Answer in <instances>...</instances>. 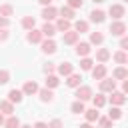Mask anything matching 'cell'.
Returning a JSON list of instances; mask_svg holds the SVG:
<instances>
[{
    "instance_id": "obj_25",
    "label": "cell",
    "mask_w": 128,
    "mask_h": 128,
    "mask_svg": "<svg viewBox=\"0 0 128 128\" xmlns=\"http://www.w3.org/2000/svg\"><path fill=\"white\" fill-rule=\"evenodd\" d=\"M92 40H94V42H100V40H102V36H100V34H94V36H92Z\"/></svg>"
},
{
    "instance_id": "obj_26",
    "label": "cell",
    "mask_w": 128,
    "mask_h": 128,
    "mask_svg": "<svg viewBox=\"0 0 128 128\" xmlns=\"http://www.w3.org/2000/svg\"><path fill=\"white\" fill-rule=\"evenodd\" d=\"M114 102H118V104H120V102H122V96H120V94H114Z\"/></svg>"
},
{
    "instance_id": "obj_34",
    "label": "cell",
    "mask_w": 128,
    "mask_h": 128,
    "mask_svg": "<svg viewBox=\"0 0 128 128\" xmlns=\"http://www.w3.org/2000/svg\"><path fill=\"white\" fill-rule=\"evenodd\" d=\"M0 124H2V116H0Z\"/></svg>"
},
{
    "instance_id": "obj_27",
    "label": "cell",
    "mask_w": 128,
    "mask_h": 128,
    "mask_svg": "<svg viewBox=\"0 0 128 128\" xmlns=\"http://www.w3.org/2000/svg\"><path fill=\"white\" fill-rule=\"evenodd\" d=\"M70 4H72V6H80V4H82V0H70Z\"/></svg>"
},
{
    "instance_id": "obj_12",
    "label": "cell",
    "mask_w": 128,
    "mask_h": 128,
    "mask_svg": "<svg viewBox=\"0 0 128 128\" xmlns=\"http://www.w3.org/2000/svg\"><path fill=\"white\" fill-rule=\"evenodd\" d=\"M60 72H62V74H68V72H70V66H68V64H62V66H60Z\"/></svg>"
},
{
    "instance_id": "obj_1",
    "label": "cell",
    "mask_w": 128,
    "mask_h": 128,
    "mask_svg": "<svg viewBox=\"0 0 128 128\" xmlns=\"http://www.w3.org/2000/svg\"><path fill=\"white\" fill-rule=\"evenodd\" d=\"M78 98H80V100H86V98H90V90H88V88H82V90H78Z\"/></svg>"
},
{
    "instance_id": "obj_28",
    "label": "cell",
    "mask_w": 128,
    "mask_h": 128,
    "mask_svg": "<svg viewBox=\"0 0 128 128\" xmlns=\"http://www.w3.org/2000/svg\"><path fill=\"white\" fill-rule=\"evenodd\" d=\"M82 68H90V60H84L82 62Z\"/></svg>"
},
{
    "instance_id": "obj_29",
    "label": "cell",
    "mask_w": 128,
    "mask_h": 128,
    "mask_svg": "<svg viewBox=\"0 0 128 128\" xmlns=\"http://www.w3.org/2000/svg\"><path fill=\"white\" fill-rule=\"evenodd\" d=\"M34 128H46V124H42V122H38V124H36Z\"/></svg>"
},
{
    "instance_id": "obj_2",
    "label": "cell",
    "mask_w": 128,
    "mask_h": 128,
    "mask_svg": "<svg viewBox=\"0 0 128 128\" xmlns=\"http://www.w3.org/2000/svg\"><path fill=\"white\" fill-rule=\"evenodd\" d=\"M10 100H12V102H14V100H16V102H20V100H22V92L12 90V92H10Z\"/></svg>"
},
{
    "instance_id": "obj_7",
    "label": "cell",
    "mask_w": 128,
    "mask_h": 128,
    "mask_svg": "<svg viewBox=\"0 0 128 128\" xmlns=\"http://www.w3.org/2000/svg\"><path fill=\"white\" fill-rule=\"evenodd\" d=\"M110 14H116V18H118V16L122 14V8H120V6H114V8H110Z\"/></svg>"
},
{
    "instance_id": "obj_11",
    "label": "cell",
    "mask_w": 128,
    "mask_h": 128,
    "mask_svg": "<svg viewBox=\"0 0 128 128\" xmlns=\"http://www.w3.org/2000/svg\"><path fill=\"white\" fill-rule=\"evenodd\" d=\"M72 110H74V112H84V106H82V104H78V102H76V104H74V106H72Z\"/></svg>"
},
{
    "instance_id": "obj_36",
    "label": "cell",
    "mask_w": 128,
    "mask_h": 128,
    "mask_svg": "<svg viewBox=\"0 0 128 128\" xmlns=\"http://www.w3.org/2000/svg\"><path fill=\"white\" fill-rule=\"evenodd\" d=\"M24 128H28V126H24Z\"/></svg>"
},
{
    "instance_id": "obj_5",
    "label": "cell",
    "mask_w": 128,
    "mask_h": 128,
    "mask_svg": "<svg viewBox=\"0 0 128 128\" xmlns=\"http://www.w3.org/2000/svg\"><path fill=\"white\" fill-rule=\"evenodd\" d=\"M76 52H78V54H86V52H88V44H78Z\"/></svg>"
},
{
    "instance_id": "obj_33",
    "label": "cell",
    "mask_w": 128,
    "mask_h": 128,
    "mask_svg": "<svg viewBox=\"0 0 128 128\" xmlns=\"http://www.w3.org/2000/svg\"><path fill=\"white\" fill-rule=\"evenodd\" d=\"M124 88H126V90H128V82H126V84H124Z\"/></svg>"
},
{
    "instance_id": "obj_35",
    "label": "cell",
    "mask_w": 128,
    "mask_h": 128,
    "mask_svg": "<svg viewBox=\"0 0 128 128\" xmlns=\"http://www.w3.org/2000/svg\"><path fill=\"white\" fill-rule=\"evenodd\" d=\"M96 2H102V0H96Z\"/></svg>"
},
{
    "instance_id": "obj_6",
    "label": "cell",
    "mask_w": 128,
    "mask_h": 128,
    "mask_svg": "<svg viewBox=\"0 0 128 128\" xmlns=\"http://www.w3.org/2000/svg\"><path fill=\"white\" fill-rule=\"evenodd\" d=\"M122 30H124L122 24H114V26H112V32H114V34H122Z\"/></svg>"
},
{
    "instance_id": "obj_32",
    "label": "cell",
    "mask_w": 128,
    "mask_h": 128,
    "mask_svg": "<svg viewBox=\"0 0 128 128\" xmlns=\"http://www.w3.org/2000/svg\"><path fill=\"white\" fill-rule=\"evenodd\" d=\"M82 128H90V126H88V124H84V126H82Z\"/></svg>"
},
{
    "instance_id": "obj_15",
    "label": "cell",
    "mask_w": 128,
    "mask_h": 128,
    "mask_svg": "<svg viewBox=\"0 0 128 128\" xmlns=\"http://www.w3.org/2000/svg\"><path fill=\"white\" fill-rule=\"evenodd\" d=\"M54 16V10L50 8V10H44V18H52Z\"/></svg>"
},
{
    "instance_id": "obj_16",
    "label": "cell",
    "mask_w": 128,
    "mask_h": 128,
    "mask_svg": "<svg viewBox=\"0 0 128 128\" xmlns=\"http://www.w3.org/2000/svg\"><path fill=\"white\" fill-rule=\"evenodd\" d=\"M42 98H44V100H50V98H52V94H50L48 90H44V92H42Z\"/></svg>"
},
{
    "instance_id": "obj_21",
    "label": "cell",
    "mask_w": 128,
    "mask_h": 128,
    "mask_svg": "<svg viewBox=\"0 0 128 128\" xmlns=\"http://www.w3.org/2000/svg\"><path fill=\"white\" fill-rule=\"evenodd\" d=\"M28 38H30V40H32V42H36V40H38V38H40V36H38V34H36V32H34V34H30V36H28Z\"/></svg>"
},
{
    "instance_id": "obj_22",
    "label": "cell",
    "mask_w": 128,
    "mask_h": 128,
    "mask_svg": "<svg viewBox=\"0 0 128 128\" xmlns=\"http://www.w3.org/2000/svg\"><path fill=\"white\" fill-rule=\"evenodd\" d=\"M46 84H50V86H54V84H56V78H54V76H50V78H48V82H46Z\"/></svg>"
},
{
    "instance_id": "obj_9",
    "label": "cell",
    "mask_w": 128,
    "mask_h": 128,
    "mask_svg": "<svg viewBox=\"0 0 128 128\" xmlns=\"http://www.w3.org/2000/svg\"><path fill=\"white\" fill-rule=\"evenodd\" d=\"M44 34H48V36H52V34H54V28L46 24V26H44Z\"/></svg>"
},
{
    "instance_id": "obj_3",
    "label": "cell",
    "mask_w": 128,
    "mask_h": 128,
    "mask_svg": "<svg viewBox=\"0 0 128 128\" xmlns=\"http://www.w3.org/2000/svg\"><path fill=\"white\" fill-rule=\"evenodd\" d=\"M104 18V12H100V10H94L92 12V20H96V22H100Z\"/></svg>"
},
{
    "instance_id": "obj_20",
    "label": "cell",
    "mask_w": 128,
    "mask_h": 128,
    "mask_svg": "<svg viewBox=\"0 0 128 128\" xmlns=\"http://www.w3.org/2000/svg\"><path fill=\"white\" fill-rule=\"evenodd\" d=\"M58 28H62V30H66V28H68V22H64V20H62V22L58 24Z\"/></svg>"
},
{
    "instance_id": "obj_31",
    "label": "cell",
    "mask_w": 128,
    "mask_h": 128,
    "mask_svg": "<svg viewBox=\"0 0 128 128\" xmlns=\"http://www.w3.org/2000/svg\"><path fill=\"white\" fill-rule=\"evenodd\" d=\"M40 2H42V4H48V2H50V0H40Z\"/></svg>"
},
{
    "instance_id": "obj_17",
    "label": "cell",
    "mask_w": 128,
    "mask_h": 128,
    "mask_svg": "<svg viewBox=\"0 0 128 128\" xmlns=\"http://www.w3.org/2000/svg\"><path fill=\"white\" fill-rule=\"evenodd\" d=\"M96 116H98V112H96V110H90V112H88V118H90V120H94Z\"/></svg>"
},
{
    "instance_id": "obj_10",
    "label": "cell",
    "mask_w": 128,
    "mask_h": 128,
    "mask_svg": "<svg viewBox=\"0 0 128 128\" xmlns=\"http://www.w3.org/2000/svg\"><path fill=\"white\" fill-rule=\"evenodd\" d=\"M78 82H80V78H78V76H72V78L68 80V84H70V86H76Z\"/></svg>"
},
{
    "instance_id": "obj_24",
    "label": "cell",
    "mask_w": 128,
    "mask_h": 128,
    "mask_svg": "<svg viewBox=\"0 0 128 128\" xmlns=\"http://www.w3.org/2000/svg\"><path fill=\"white\" fill-rule=\"evenodd\" d=\"M6 78H8V74L6 72H0V82H6Z\"/></svg>"
},
{
    "instance_id": "obj_14",
    "label": "cell",
    "mask_w": 128,
    "mask_h": 128,
    "mask_svg": "<svg viewBox=\"0 0 128 128\" xmlns=\"http://www.w3.org/2000/svg\"><path fill=\"white\" fill-rule=\"evenodd\" d=\"M16 126H18V120L10 118V120H8V128H16Z\"/></svg>"
},
{
    "instance_id": "obj_18",
    "label": "cell",
    "mask_w": 128,
    "mask_h": 128,
    "mask_svg": "<svg viewBox=\"0 0 128 128\" xmlns=\"http://www.w3.org/2000/svg\"><path fill=\"white\" fill-rule=\"evenodd\" d=\"M94 102H96V106H102V104H104V98H102V96H98Z\"/></svg>"
},
{
    "instance_id": "obj_30",
    "label": "cell",
    "mask_w": 128,
    "mask_h": 128,
    "mask_svg": "<svg viewBox=\"0 0 128 128\" xmlns=\"http://www.w3.org/2000/svg\"><path fill=\"white\" fill-rule=\"evenodd\" d=\"M122 46H128V40H124V42H122Z\"/></svg>"
},
{
    "instance_id": "obj_4",
    "label": "cell",
    "mask_w": 128,
    "mask_h": 128,
    "mask_svg": "<svg viewBox=\"0 0 128 128\" xmlns=\"http://www.w3.org/2000/svg\"><path fill=\"white\" fill-rule=\"evenodd\" d=\"M54 42H44V52H54Z\"/></svg>"
},
{
    "instance_id": "obj_13",
    "label": "cell",
    "mask_w": 128,
    "mask_h": 128,
    "mask_svg": "<svg viewBox=\"0 0 128 128\" xmlns=\"http://www.w3.org/2000/svg\"><path fill=\"white\" fill-rule=\"evenodd\" d=\"M94 76H98V78H100V76H104V68H102V66H100V68H96V70H94Z\"/></svg>"
},
{
    "instance_id": "obj_23",
    "label": "cell",
    "mask_w": 128,
    "mask_h": 128,
    "mask_svg": "<svg viewBox=\"0 0 128 128\" xmlns=\"http://www.w3.org/2000/svg\"><path fill=\"white\" fill-rule=\"evenodd\" d=\"M110 116H112V118H118V116H120V110H112Z\"/></svg>"
},
{
    "instance_id": "obj_8",
    "label": "cell",
    "mask_w": 128,
    "mask_h": 128,
    "mask_svg": "<svg viewBox=\"0 0 128 128\" xmlns=\"http://www.w3.org/2000/svg\"><path fill=\"white\" fill-rule=\"evenodd\" d=\"M26 92H36V84L34 82H28L26 84Z\"/></svg>"
},
{
    "instance_id": "obj_19",
    "label": "cell",
    "mask_w": 128,
    "mask_h": 128,
    "mask_svg": "<svg viewBox=\"0 0 128 128\" xmlns=\"http://www.w3.org/2000/svg\"><path fill=\"white\" fill-rule=\"evenodd\" d=\"M24 26H34V20H30V18H26V20H24Z\"/></svg>"
}]
</instances>
